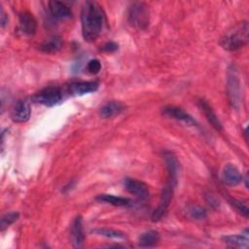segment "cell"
Segmentation results:
<instances>
[{
  "instance_id": "6da1fadb",
  "label": "cell",
  "mask_w": 249,
  "mask_h": 249,
  "mask_svg": "<svg viewBox=\"0 0 249 249\" xmlns=\"http://www.w3.org/2000/svg\"><path fill=\"white\" fill-rule=\"evenodd\" d=\"M81 23L84 39L88 42L95 41L101 34L105 23V14L102 8L95 2H86L81 12Z\"/></svg>"
},
{
  "instance_id": "7a4b0ae2",
  "label": "cell",
  "mask_w": 249,
  "mask_h": 249,
  "mask_svg": "<svg viewBox=\"0 0 249 249\" xmlns=\"http://www.w3.org/2000/svg\"><path fill=\"white\" fill-rule=\"evenodd\" d=\"M249 23L244 20L229 29L220 40L223 49L231 52L240 50L248 43Z\"/></svg>"
},
{
  "instance_id": "3957f363",
  "label": "cell",
  "mask_w": 249,
  "mask_h": 249,
  "mask_svg": "<svg viewBox=\"0 0 249 249\" xmlns=\"http://www.w3.org/2000/svg\"><path fill=\"white\" fill-rule=\"evenodd\" d=\"M176 183H177V178L168 176L167 182H166L165 186L163 187V189L161 191L159 205L154 210V212L152 214L151 219H152L153 222H159L165 215V213H166V211L168 209V206H169V204L171 202Z\"/></svg>"
},
{
  "instance_id": "277c9868",
  "label": "cell",
  "mask_w": 249,
  "mask_h": 249,
  "mask_svg": "<svg viewBox=\"0 0 249 249\" xmlns=\"http://www.w3.org/2000/svg\"><path fill=\"white\" fill-rule=\"evenodd\" d=\"M127 19L130 25L137 29H145L149 25L150 13L148 6L143 2L132 3L127 12Z\"/></svg>"
},
{
  "instance_id": "5b68a950",
  "label": "cell",
  "mask_w": 249,
  "mask_h": 249,
  "mask_svg": "<svg viewBox=\"0 0 249 249\" xmlns=\"http://www.w3.org/2000/svg\"><path fill=\"white\" fill-rule=\"evenodd\" d=\"M32 100L36 103L52 107L62 100V91L58 87H48L34 94Z\"/></svg>"
},
{
  "instance_id": "8992f818",
  "label": "cell",
  "mask_w": 249,
  "mask_h": 249,
  "mask_svg": "<svg viewBox=\"0 0 249 249\" xmlns=\"http://www.w3.org/2000/svg\"><path fill=\"white\" fill-rule=\"evenodd\" d=\"M124 186L128 193L135 196L139 199H146L149 196L150 192L147 184L140 180L134 178H125L124 181Z\"/></svg>"
},
{
  "instance_id": "52a82bcc",
  "label": "cell",
  "mask_w": 249,
  "mask_h": 249,
  "mask_svg": "<svg viewBox=\"0 0 249 249\" xmlns=\"http://www.w3.org/2000/svg\"><path fill=\"white\" fill-rule=\"evenodd\" d=\"M70 239L73 247L81 248L85 241V231L82 216H76L70 228Z\"/></svg>"
},
{
  "instance_id": "ba28073f",
  "label": "cell",
  "mask_w": 249,
  "mask_h": 249,
  "mask_svg": "<svg viewBox=\"0 0 249 249\" xmlns=\"http://www.w3.org/2000/svg\"><path fill=\"white\" fill-rule=\"evenodd\" d=\"M162 114L168 118L183 122L189 125H196V120L187 112H185L183 109L177 107V106H173V105H167L164 106L161 110Z\"/></svg>"
},
{
  "instance_id": "9c48e42d",
  "label": "cell",
  "mask_w": 249,
  "mask_h": 249,
  "mask_svg": "<svg viewBox=\"0 0 249 249\" xmlns=\"http://www.w3.org/2000/svg\"><path fill=\"white\" fill-rule=\"evenodd\" d=\"M31 114L30 105L26 100H18L14 104L11 110V119L15 123H25L29 120Z\"/></svg>"
},
{
  "instance_id": "30bf717a",
  "label": "cell",
  "mask_w": 249,
  "mask_h": 249,
  "mask_svg": "<svg viewBox=\"0 0 249 249\" xmlns=\"http://www.w3.org/2000/svg\"><path fill=\"white\" fill-rule=\"evenodd\" d=\"M99 84L95 81H81V82H75L72 83L68 87V92L71 95H84L87 93L94 92L98 89Z\"/></svg>"
},
{
  "instance_id": "8fae6325",
  "label": "cell",
  "mask_w": 249,
  "mask_h": 249,
  "mask_svg": "<svg viewBox=\"0 0 249 249\" xmlns=\"http://www.w3.org/2000/svg\"><path fill=\"white\" fill-rule=\"evenodd\" d=\"M49 10L51 15L56 19H68L72 17L71 9L60 1H50Z\"/></svg>"
},
{
  "instance_id": "7c38bea8",
  "label": "cell",
  "mask_w": 249,
  "mask_h": 249,
  "mask_svg": "<svg viewBox=\"0 0 249 249\" xmlns=\"http://www.w3.org/2000/svg\"><path fill=\"white\" fill-rule=\"evenodd\" d=\"M18 20H19V27L23 33L27 35H33L36 32L37 21L31 13L27 11L19 13Z\"/></svg>"
},
{
  "instance_id": "4fadbf2b",
  "label": "cell",
  "mask_w": 249,
  "mask_h": 249,
  "mask_svg": "<svg viewBox=\"0 0 249 249\" xmlns=\"http://www.w3.org/2000/svg\"><path fill=\"white\" fill-rule=\"evenodd\" d=\"M222 180L227 186H236L242 181V175L234 165L229 163L223 169Z\"/></svg>"
},
{
  "instance_id": "5bb4252c",
  "label": "cell",
  "mask_w": 249,
  "mask_h": 249,
  "mask_svg": "<svg viewBox=\"0 0 249 249\" xmlns=\"http://www.w3.org/2000/svg\"><path fill=\"white\" fill-rule=\"evenodd\" d=\"M197 105H198L199 109L201 110V112H203L204 116L206 117V119L210 123V124L216 130H219V131L222 130L223 129L222 124H221L219 118L217 117L216 113L212 109V107L209 105V103L206 100H204V99H199L198 102H197Z\"/></svg>"
},
{
  "instance_id": "9a60e30c",
  "label": "cell",
  "mask_w": 249,
  "mask_h": 249,
  "mask_svg": "<svg viewBox=\"0 0 249 249\" xmlns=\"http://www.w3.org/2000/svg\"><path fill=\"white\" fill-rule=\"evenodd\" d=\"M125 106L120 102V101H110L104 104L100 110H99V115L103 119H109L113 118L115 116L120 115L122 112L124 111Z\"/></svg>"
},
{
  "instance_id": "2e32d148",
  "label": "cell",
  "mask_w": 249,
  "mask_h": 249,
  "mask_svg": "<svg viewBox=\"0 0 249 249\" xmlns=\"http://www.w3.org/2000/svg\"><path fill=\"white\" fill-rule=\"evenodd\" d=\"M160 233L155 230H149L142 232L138 237V244L141 247H154L160 241Z\"/></svg>"
},
{
  "instance_id": "e0dca14e",
  "label": "cell",
  "mask_w": 249,
  "mask_h": 249,
  "mask_svg": "<svg viewBox=\"0 0 249 249\" xmlns=\"http://www.w3.org/2000/svg\"><path fill=\"white\" fill-rule=\"evenodd\" d=\"M222 240L231 246L241 247V248H248L249 245V238H248V230L245 231L243 234H231L226 235L222 237Z\"/></svg>"
},
{
  "instance_id": "ac0fdd59",
  "label": "cell",
  "mask_w": 249,
  "mask_h": 249,
  "mask_svg": "<svg viewBox=\"0 0 249 249\" xmlns=\"http://www.w3.org/2000/svg\"><path fill=\"white\" fill-rule=\"evenodd\" d=\"M95 199L99 202L108 203L114 206H125L130 203V199L124 196H117L109 194H100L98 195Z\"/></svg>"
},
{
  "instance_id": "d6986e66",
  "label": "cell",
  "mask_w": 249,
  "mask_h": 249,
  "mask_svg": "<svg viewBox=\"0 0 249 249\" xmlns=\"http://www.w3.org/2000/svg\"><path fill=\"white\" fill-rule=\"evenodd\" d=\"M229 94L231 96V102L235 106L239 100V82L234 71H231L229 75Z\"/></svg>"
},
{
  "instance_id": "ffe728a7",
  "label": "cell",
  "mask_w": 249,
  "mask_h": 249,
  "mask_svg": "<svg viewBox=\"0 0 249 249\" xmlns=\"http://www.w3.org/2000/svg\"><path fill=\"white\" fill-rule=\"evenodd\" d=\"M62 40L59 36H53L44 41L40 45V50L44 53H55L62 48Z\"/></svg>"
},
{
  "instance_id": "44dd1931",
  "label": "cell",
  "mask_w": 249,
  "mask_h": 249,
  "mask_svg": "<svg viewBox=\"0 0 249 249\" xmlns=\"http://www.w3.org/2000/svg\"><path fill=\"white\" fill-rule=\"evenodd\" d=\"M93 232L97 235H101L107 238H113V239H123L125 237V234L123 231L113 230V229H108V228H99L93 230Z\"/></svg>"
},
{
  "instance_id": "7402d4cb",
  "label": "cell",
  "mask_w": 249,
  "mask_h": 249,
  "mask_svg": "<svg viewBox=\"0 0 249 249\" xmlns=\"http://www.w3.org/2000/svg\"><path fill=\"white\" fill-rule=\"evenodd\" d=\"M18 217H19V214L18 212H9L3 215L1 218V224H0L1 231H3L4 229L8 228L10 225L15 223L18 219Z\"/></svg>"
},
{
  "instance_id": "603a6c76",
  "label": "cell",
  "mask_w": 249,
  "mask_h": 249,
  "mask_svg": "<svg viewBox=\"0 0 249 249\" xmlns=\"http://www.w3.org/2000/svg\"><path fill=\"white\" fill-rule=\"evenodd\" d=\"M189 214L192 218L196 219V220H202L204 218H206L207 216V212L204 208L197 206V205H194L192 207L189 208Z\"/></svg>"
},
{
  "instance_id": "cb8c5ba5",
  "label": "cell",
  "mask_w": 249,
  "mask_h": 249,
  "mask_svg": "<svg viewBox=\"0 0 249 249\" xmlns=\"http://www.w3.org/2000/svg\"><path fill=\"white\" fill-rule=\"evenodd\" d=\"M230 203L235 208V210L237 212H239L242 216L244 217H248L249 214V208L247 206V204L243 201L237 200V199H230Z\"/></svg>"
},
{
  "instance_id": "d4e9b609",
  "label": "cell",
  "mask_w": 249,
  "mask_h": 249,
  "mask_svg": "<svg viewBox=\"0 0 249 249\" xmlns=\"http://www.w3.org/2000/svg\"><path fill=\"white\" fill-rule=\"evenodd\" d=\"M87 69L90 74H97L101 70V62L97 58L90 59L87 64Z\"/></svg>"
},
{
  "instance_id": "484cf974",
  "label": "cell",
  "mask_w": 249,
  "mask_h": 249,
  "mask_svg": "<svg viewBox=\"0 0 249 249\" xmlns=\"http://www.w3.org/2000/svg\"><path fill=\"white\" fill-rule=\"evenodd\" d=\"M119 48V45L113 41H110V42H107L105 43L102 47H101V51L102 52H105V53H114L118 50Z\"/></svg>"
},
{
  "instance_id": "4316f807",
  "label": "cell",
  "mask_w": 249,
  "mask_h": 249,
  "mask_svg": "<svg viewBox=\"0 0 249 249\" xmlns=\"http://www.w3.org/2000/svg\"><path fill=\"white\" fill-rule=\"evenodd\" d=\"M7 21H8V18L6 16V14L4 13L3 9H1V25H2V27H4L6 25Z\"/></svg>"
}]
</instances>
